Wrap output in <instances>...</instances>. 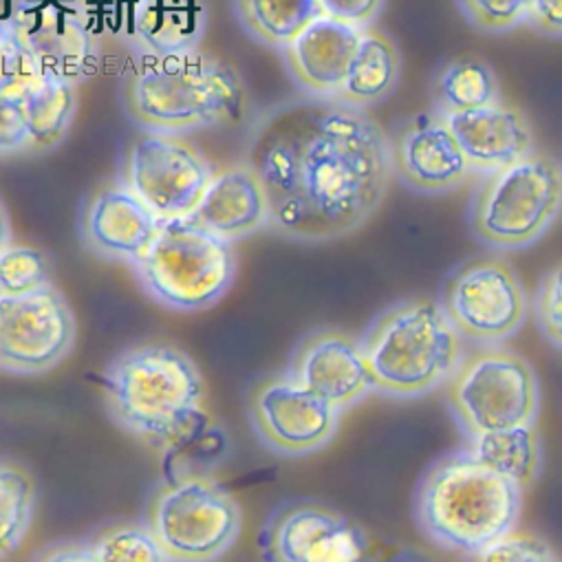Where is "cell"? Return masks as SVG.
Here are the masks:
<instances>
[{
  "label": "cell",
  "mask_w": 562,
  "mask_h": 562,
  "mask_svg": "<svg viewBox=\"0 0 562 562\" xmlns=\"http://www.w3.org/2000/svg\"><path fill=\"white\" fill-rule=\"evenodd\" d=\"M245 164L265 188L267 229L307 243L362 227L395 177L386 131L336 98L273 106L258 120Z\"/></svg>",
  "instance_id": "obj_1"
},
{
  "label": "cell",
  "mask_w": 562,
  "mask_h": 562,
  "mask_svg": "<svg viewBox=\"0 0 562 562\" xmlns=\"http://www.w3.org/2000/svg\"><path fill=\"white\" fill-rule=\"evenodd\" d=\"M126 109L148 133L181 135L243 117L247 91L232 67L194 47L144 56L128 82Z\"/></svg>",
  "instance_id": "obj_2"
},
{
  "label": "cell",
  "mask_w": 562,
  "mask_h": 562,
  "mask_svg": "<svg viewBox=\"0 0 562 562\" xmlns=\"http://www.w3.org/2000/svg\"><path fill=\"white\" fill-rule=\"evenodd\" d=\"M520 503L522 490L465 448L432 463L415 507L432 542L468 555L512 531Z\"/></svg>",
  "instance_id": "obj_3"
},
{
  "label": "cell",
  "mask_w": 562,
  "mask_h": 562,
  "mask_svg": "<svg viewBox=\"0 0 562 562\" xmlns=\"http://www.w3.org/2000/svg\"><path fill=\"white\" fill-rule=\"evenodd\" d=\"M203 378L190 356L170 345H142L104 371L111 419L159 450L203 411Z\"/></svg>",
  "instance_id": "obj_4"
},
{
  "label": "cell",
  "mask_w": 562,
  "mask_h": 562,
  "mask_svg": "<svg viewBox=\"0 0 562 562\" xmlns=\"http://www.w3.org/2000/svg\"><path fill=\"white\" fill-rule=\"evenodd\" d=\"M375 393L411 400L446 386L465 349L439 303L406 301L386 310L360 340Z\"/></svg>",
  "instance_id": "obj_5"
},
{
  "label": "cell",
  "mask_w": 562,
  "mask_h": 562,
  "mask_svg": "<svg viewBox=\"0 0 562 562\" xmlns=\"http://www.w3.org/2000/svg\"><path fill=\"white\" fill-rule=\"evenodd\" d=\"M142 290L170 312H203L232 288L236 256L232 243L190 218L161 221L146 254L131 265Z\"/></svg>",
  "instance_id": "obj_6"
},
{
  "label": "cell",
  "mask_w": 562,
  "mask_h": 562,
  "mask_svg": "<svg viewBox=\"0 0 562 562\" xmlns=\"http://www.w3.org/2000/svg\"><path fill=\"white\" fill-rule=\"evenodd\" d=\"M470 201V229L496 251L533 245L562 212V166L531 150L518 161L481 175Z\"/></svg>",
  "instance_id": "obj_7"
},
{
  "label": "cell",
  "mask_w": 562,
  "mask_h": 562,
  "mask_svg": "<svg viewBox=\"0 0 562 562\" xmlns=\"http://www.w3.org/2000/svg\"><path fill=\"white\" fill-rule=\"evenodd\" d=\"M446 386L450 411L468 439L533 426L540 408L536 371L501 345L463 353Z\"/></svg>",
  "instance_id": "obj_8"
},
{
  "label": "cell",
  "mask_w": 562,
  "mask_h": 562,
  "mask_svg": "<svg viewBox=\"0 0 562 562\" xmlns=\"http://www.w3.org/2000/svg\"><path fill=\"white\" fill-rule=\"evenodd\" d=\"M146 527L170 562H214L234 547L243 514L214 479H164L148 503Z\"/></svg>",
  "instance_id": "obj_9"
},
{
  "label": "cell",
  "mask_w": 562,
  "mask_h": 562,
  "mask_svg": "<svg viewBox=\"0 0 562 562\" xmlns=\"http://www.w3.org/2000/svg\"><path fill=\"white\" fill-rule=\"evenodd\" d=\"M441 307L463 342L487 347L503 345L520 331L529 301L507 260L476 258L452 273Z\"/></svg>",
  "instance_id": "obj_10"
},
{
  "label": "cell",
  "mask_w": 562,
  "mask_h": 562,
  "mask_svg": "<svg viewBox=\"0 0 562 562\" xmlns=\"http://www.w3.org/2000/svg\"><path fill=\"white\" fill-rule=\"evenodd\" d=\"M76 316L52 285L25 296H0V371L43 375L76 347Z\"/></svg>",
  "instance_id": "obj_11"
},
{
  "label": "cell",
  "mask_w": 562,
  "mask_h": 562,
  "mask_svg": "<svg viewBox=\"0 0 562 562\" xmlns=\"http://www.w3.org/2000/svg\"><path fill=\"white\" fill-rule=\"evenodd\" d=\"M214 170L179 135L148 133L128 150L124 186L159 218H188L199 205Z\"/></svg>",
  "instance_id": "obj_12"
},
{
  "label": "cell",
  "mask_w": 562,
  "mask_h": 562,
  "mask_svg": "<svg viewBox=\"0 0 562 562\" xmlns=\"http://www.w3.org/2000/svg\"><path fill=\"white\" fill-rule=\"evenodd\" d=\"M247 411L258 439L285 457L318 452L336 437L340 424V413L290 373L260 380Z\"/></svg>",
  "instance_id": "obj_13"
},
{
  "label": "cell",
  "mask_w": 562,
  "mask_h": 562,
  "mask_svg": "<svg viewBox=\"0 0 562 562\" xmlns=\"http://www.w3.org/2000/svg\"><path fill=\"white\" fill-rule=\"evenodd\" d=\"M43 76L78 85L95 69V43L80 0H16L10 16Z\"/></svg>",
  "instance_id": "obj_14"
},
{
  "label": "cell",
  "mask_w": 562,
  "mask_h": 562,
  "mask_svg": "<svg viewBox=\"0 0 562 562\" xmlns=\"http://www.w3.org/2000/svg\"><path fill=\"white\" fill-rule=\"evenodd\" d=\"M262 547L269 562H364L369 549L353 520L316 503L278 512L265 529Z\"/></svg>",
  "instance_id": "obj_15"
},
{
  "label": "cell",
  "mask_w": 562,
  "mask_h": 562,
  "mask_svg": "<svg viewBox=\"0 0 562 562\" xmlns=\"http://www.w3.org/2000/svg\"><path fill=\"white\" fill-rule=\"evenodd\" d=\"M389 139L393 175L419 194H443L472 177L454 133L435 111L408 117Z\"/></svg>",
  "instance_id": "obj_16"
},
{
  "label": "cell",
  "mask_w": 562,
  "mask_h": 562,
  "mask_svg": "<svg viewBox=\"0 0 562 562\" xmlns=\"http://www.w3.org/2000/svg\"><path fill=\"white\" fill-rule=\"evenodd\" d=\"M290 375L338 413L375 393L362 342L345 331L310 336L299 347Z\"/></svg>",
  "instance_id": "obj_17"
},
{
  "label": "cell",
  "mask_w": 562,
  "mask_h": 562,
  "mask_svg": "<svg viewBox=\"0 0 562 562\" xmlns=\"http://www.w3.org/2000/svg\"><path fill=\"white\" fill-rule=\"evenodd\" d=\"M159 227L161 221L126 186L100 190L82 216L85 245L104 260L128 265L146 254Z\"/></svg>",
  "instance_id": "obj_18"
},
{
  "label": "cell",
  "mask_w": 562,
  "mask_h": 562,
  "mask_svg": "<svg viewBox=\"0 0 562 562\" xmlns=\"http://www.w3.org/2000/svg\"><path fill=\"white\" fill-rule=\"evenodd\" d=\"M362 32L325 16L316 19L288 47L280 49L292 82L307 98H336Z\"/></svg>",
  "instance_id": "obj_19"
},
{
  "label": "cell",
  "mask_w": 562,
  "mask_h": 562,
  "mask_svg": "<svg viewBox=\"0 0 562 562\" xmlns=\"http://www.w3.org/2000/svg\"><path fill=\"white\" fill-rule=\"evenodd\" d=\"M472 175L501 170L533 148V131L527 117L503 100L476 111L446 117Z\"/></svg>",
  "instance_id": "obj_20"
},
{
  "label": "cell",
  "mask_w": 562,
  "mask_h": 562,
  "mask_svg": "<svg viewBox=\"0 0 562 562\" xmlns=\"http://www.w3.org/2000/svg\"><path fill=\"white\" fill-rule=\"evenodd\" d=\"M188 218L227 243L265 229L269 221V203L254 168L243 161L214 172L199 205Z\"/></svg>",
  "instance_id": "obj_21"
},
{
  "label": "cell",
  "mask_w": 562,
  "mask_h": 562,
  "mask_svg": "<svg viewBox=\"0 0 562 562\" xmlns=\"http://www.w3.org/2000/svg\"><path fill=\"white\" fill-rule=\"evenodd\" d=\"M203 0H142L128 43L144 56L194 49L205 32Z\"/></svg>",
  "instance_id": "obj_22"
},
{
  "label": "cell",
  "mask_w": 562,
  "mask_h": 562,
  "mask_svg": "<svg viewBox=\"0 0 562 562\" xmlns=\"http://www.w3.org/2000/svg\"><path fill=\"white\" fill-rule=\"evenodd\" d=\"M400 78L402 54L395 41L389 34L369 27L362 32L336 100L367 111L389 100L395 93Z\"/></svg>",
  "instance_id": "obj_23"
},
{
  "label": "cell",
  "mask_w": 562,
  "mask_h": 562,
  "mask_svg": "<svg viewBox=\"0 0 562 562\" xmlns=\"http://www.w3.org/2000/svg\"><path fill=\"white\" fill-rule=\"evenodd\" d=\"M164 479H214L229 454L225 430L201 411L168 443L159 448Z\"/></svg>",
  "instance_id": "obj_24"
},
{
  "label": "cell",
  "mask_w": 562,
  "mask_h": 562,
  "mask_svg": "<svg viewBox=\"0 0 562 562\" xmlns=\"http://www.w3.org/2000/svg\"><path fill=\"white\" fill-rule=\"evenodd\" d=\"M501 100L494 69L474 54L448 60L432 80V111L441 117L476 111Z\"/></svg>",
  "instance_id": "obj_25"
},
{
  "label": "cell",
  "mask_w": 562,
  "mask_h": 562,
  "mask_svg": "<svg viewBox=\"0 0 562 562\" xmlns=\"http://www.w3.org/2000/svg\"><path fill=\"white\" fill-rule=\"evenodd\" d=\"M76 102V85L49 76H43L36 87L16 100L30 135V153L52 150L67 137Z\"/></svg>",
  "instance_id": "obj_26"
},
{
  "label": "cell",
  "mask_w": 562,
  "mask_h": 562,
  "mask_svg": "<svg viewBox=\"0 0 562 562\" xmlns=\"http://www.w3.org/2000/svg\"><path fill=\"white\" fill-rule=\"evenodd\" d=\"M234 10L256 43L278 52L323 16L318 0H234Z\"/></svg>",
  "instance_id": "obj_27"
},
{
  "label": "cell",
  "mask_w": 562,
  "mask_h": 562,
  "mask_svg": "<svg viewBox=\"0 0 562 562\" xmlns=\"http://www.w3.org/2000/svg\"><path fill=\"white\" fill-rule=\"evenodd\" d=\"M468 450L520 490L529 487L540 472V439L533 426L474 437Z\"/></svg>",
  "instance_id": "obj_28"
},
{
  "label": "cell",
  "mask_w": 562,
  "mask_h": 562,
  "mask_svg": "<svg viewBox=\"0 0 562 562\" xmlns=\"http://www.w3.org/2000/svg\"><path fill=\"white\" fill-rule=\"evenodd\" d=\"M38 505L34 476L16 461L0 459V560L27 538Z\"/></svg>",
  "instance_id": "obj_29"
},
{
  "label": "cell",
  "mask_w": 562,
  "mask_h": 562,
  "mask_svg": "<svg viewBox=\"0 0 562 562\" xmlns=\"http://www.w3.org/2000/svg\"><path fill=\"white\" fill-rule=\"evenodd\" d=\"M54 285V267L45 251L8 245L0 251V296H25Z\"/></svg>",
  "instance_id": "obj_30"
},
{
  "label": "cell",
  "mask_w": 562,
  "mask_h": 562,
  "mask_svg": "<svg viewBox=\"0 0 562 562\" xmlns=\"http://www.w3.org/2000/svg\"><path fill=\"white\" fill-rule=\"evenodd\" d=\"M89 544L98 562H170L146 522L106 527Z\"/></svg>",
  "instance_id": "obj_31"
},
{
  "label": "cell",
  "mask_w": 562,
  "mask_h": 562,
  "mask_svg": "<svg viewBox=\"0 0 562 562\" xmlns=\"http://www.w3.org/2000/svg\"><path fill=\"white\" fill-rule=\"evenodd\" d=\"M43 74L19 38L10 19H0V98L19 100L41 82Z\"/></svg>",
  "instance_id": "obj_32"
},
{
  "label": "cell",
  "mask_w": 562,
  "mask_h": 562,
  "mask_svg": "<svg viewBox=\"0 0 562 562\" xmlns=\"http://www.w3.org/2000/svg\"><path fill=\"white\" fill-rule=\"evenodd\" d=\"M463 19L481 34H507L527 23L529 0H454Z\"/></svg>",
  "instance_id": "obj_33"
},
{
  "label": "cell",
  "mask_w": 562,
  "mask_h": 562,
  "mask_svg": "<svg viewBox=\"0 0 562 562\" xmlns=\"http://www.w3.org/2000/svg\"><path fill=\"white\" fill-rule=\"evenodd\" d=\"M468 562H560L555 551L538 536L507 531L485 547L468 553Z\"/></svg>",
  "instance_id": "obj_34"
},
{
  "label": "cell",
  "mask_w": 562,
  "mask_h": 562,
  "mask_svg": "<svg viewBox=\"0 0 562 562\" xmlns=\"http://www.w3.org/2000/svg\"><path fill=\"white\" fill-rule=\"evenodd\" d=\"M139 3L142 0H80L89 27L98 38L115 36L126 41L131 36Z\"/></svg>",
  "instance_id": "obj_35"
},
{
  "label": "cell",
  "mask_w": 562,
  "mask_h": 562,
  "mask_svg": "<svg viewBox=\"0 0 562 562\" xmlns=\"http://www.w3.org/2000/svg\"><path fill=\"white\" fill-rule=\"evenodd\" d=\"M533 314L542 336L553 347L562 349V262L542 276L533 301Z\"/></svg>",
  "instance_id": "obj_36"
},
{
  "label": "cell",
  "mask_w": 562,
  "mask_h": 562,
  "mask_svg": "<svg viewBox=\"0 0 562 562\" xmlns=\"http://www.w3.org/2000/svg\"><path fill=\"white\" fill-rule=\"evenodd\" d=\"M325 19L336 23L369 30L382 14L386 0H318Z\"/></svg>",
  "instance_id": "obj_37"
},
{
  "label": "cell",
  "mask_w": 562,
  "mask_h": 562,
  "mask_svg": "<svg viewBox=\"0 0 562 562\" xmlns=\"http://www.w3.org/2000/svg\"><path fill=\"white\" fill-rule=\"evenodd\" d=\"M30 153V135L16 100L0 98V157Z\"/></svg>",
  "instance_id": "obj_38"
},
{
  "label": "cell",
  "mask_w": 562,
  "mask_h": 562,
  "mask_svg": "<svg viewBox=\"0 0 562 562\" xmlns=\"http://www.w3.org/2000/svg\"><path fill=\"white\" fill-rule=\"evenodd\" d=\"M525 25L544 38L562 41V0H529Z\"/></svg>",
  "instance_id": "obj_39"
},
{
  "label": "cell",
  "mask_w": 562,
  "mask_h": 562,
  "mask_svg": "<svg viewBox=\"0 0 562 562\" xmlns=\"http://www.w3.org/2000/svg\"><path fill=\"white\" fill-rule=\"evenodd\" d=\"M32 562H98L89 542H56L36 553Z\"/></svg>",
  "instance_id": "obj_40"
},
{
  "label": "cell",
  "mask_w": 562,
  "mask_h": 562,
  "mask_svg": "<svg viewBox=\"0 0 562 562\" xmlns=\"http://www.w3.org/2000/svg\"><path fill=\"white\" fill-rule=\"evenodd\" d=\"M8 245H12V225L3 203H0V251H3Z\"/></svg>",
  "instance_id": "obj_41"
}]
</instances>
